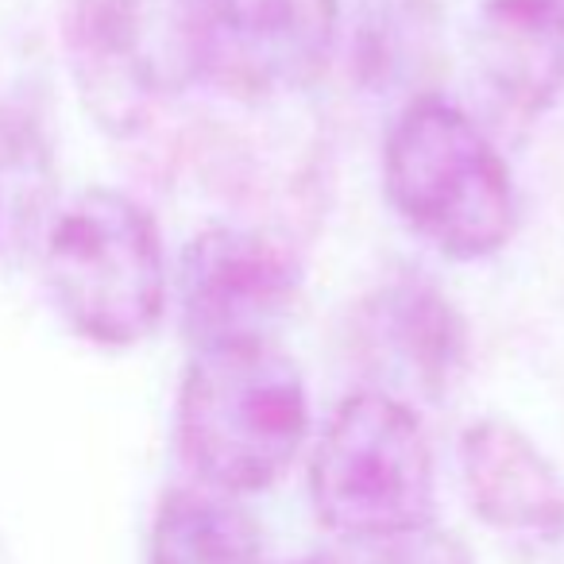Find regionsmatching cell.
I'll return each mask as SVG.
<instances>
[{
	"instance_id": "cell-1",
	"label": "cell",
	"mask_w": 564,
	"mask_h": 564,
	"mask_svg": "<svg viewBox=\"0 0 564 564\" xmlns=\"http://www.w3.org/2000/svg\"><path fill=\"white\" fill-rule=\"evenodd\" d=\"M310 433L299 364L274 345L194 352L178 387L174 437L194 484L256 495L279 484Z\"/></svg>"
},
{
	"instance_id": "cell-2",
	"label": "cell",
	"mask_w": 564,
	"mask_h": 564,
	"mask_svg": "<svg viewBox=\"0 0 564 564\" xmlns=\"http://www.w3.org/2000/svg\"><path fill=\"white\" fill-rule=\"evenodd\" d=\"M383 189L414 236L448 259H487L518 228L510 166L487 132L441 94L402 105L383 143Z\"/></svg>"
},
{
	"instance_id": "cell-3",
	"label": "cell",
	"mask_w": 564,
	"mask_h": 564,
	"mask_svg": "<svg viewBox=\"0 0 564 564\" xmlns=\"http://www.w3.org/2000/svg\"><path fill=\"white\" fill-rule=\"evenodd\" d=\"M51 302L82 340L132 348L166 314L163 236L135 197L89 186L55 205L40 232Z\"/></svg>"
},
{
	"instance_id": "cell-4",
	"label": "cell",
	"mask_w": 564,
	"mask_h": 564,
	"mask_svg": "<svg viewBox=\"0 0 564 564\" xmlns=\"http://www.w3.org/2000/svg\"><path fill=\"white\" fill-rule=\"evenodd\" d=\"M310 499L348 545L433 525L437 471L414 406L383 391L348 394L314 448Z\"/></svg>"
},
{
	"instance_id": "cell-5",
	"label": "cell",
	"mask_w": 564,
	"mask_h": 564,
	"mask_svg": "<svg viewBox=\"0 0 564 564\" xmlns=\"http://www.w3.org/2000/svg\"><path fill=\"white\" fill-rule=\"evenodd\" d=\"M186 82L236 105L314 89L340 40V0H174Z\"/></svg>"
},
{
	"instance_id": "cell-6",
	"label": "cell",
	"mask_w": 564,
	"mask_h": 564,
	"mask_svg": "<svg viewBox=\"0 0 564 564\" xmlns=\"http://www.w3.org/2000/svg\"><path fill=\"white\" fill-rule=\"evenodd\" d=\"M302 294V259L259 225H209L178 263V317L194 352L274 345Z\"/></svg>"
},
{
	"instance_id": "cell-7",
	"label": "cell",
	"mask_w": 564,
	"mask_h": 564,
	"mask_svg": "<svg viewBox=\"0 0 564 564\" xmlns=\"http://www.w3.org/2000/svg\"><path fill=\"white\" fill-rule=\"evenodd\" d=\"M63 47L82 105L109 135L143 132L186 78L174 0H63Z\"/></svg>"
},
{
	"instance_id": "cell-8",
	"label": "cell",
	"mask_w": 564,
	"mask_h": 564,
	"mask_svg": "<svg viewBox=\"0 0 564 564\" xmlns=\"http://www.w3.org/2000/svg\"><path fill=\"white\" fill-rule=\"evenodd\" d=\"M360 368L399 402H441L460 387L471 360L468 322L441 286L417 274L379 282L352 310Z\"/></svg>"
},
{
	"instance_id": "cell-9",
	"label": "cell",
	"mask_w": 564,
	"mask_h": 564,
	"mask_svg": "<svg viewBox=\"0 0 564 564\" xmlns=\"http://www.w3.org/2000/svg\"><path fill=\"white\" fill-rule=\"evenodd\" d=\"M456 460L484 525L522 541L564 538V484L525 430L507 417H479L460 433Z\"/></svg>"
},
{
	"instance_id": "cell-10",
	"label": "cell",
	"mask_w": 564,
	"mask_h": 564,
	"mask_svg": "<svg viewBox=\"0 0 564 564\" xmlns=\"http://www.w3.org/2000/svg\"><path fill=\"white\" fill-rule=\"evenodd\" d=\"M471 55L514 117H541L564 89V0H484Z\"/></svg>"
},
{
	"instance_id": "cell-11",
	"label": "cell",
	"mask_w": 564,
	"mask_h": 564,
	"mask_svg": "<svg viewBox=\"0 0 564 564\" xmlns=\"http://www.w3.org/2000/svg\"><path fill=\"white\" fill-rule=\"evenodd\" d=\"M445 20L437 0H356L352 4V78L376 101L402 105L433 94L441 70Z\"/></svg>"
},
{
	"instance_id": "cell-12",
	"label": "cell",
	"mask_w": 564,
	"mask_h": 564,
	"mask_svg": "<svg viewBox=\"0 0 564 564\" xmlns=\"http://www.w3.org/2000/svg\"><path fill=\"white\" fill-rule=\"evenodd\" d=\"M148 564H267V541L236 495L182 484L155 507Z\"/></svg>"
},
{
	"instance_id": "cell-13",
	"label": "cell",
	"mask_w": 564,
	"mask_h": 564,
	"mask_svg": "<svg viewBox=\"0 0 564 564\" xmlns=\"http://www.w3.org/2000/svg\"><path fill=\"white\" fill-rule=\"evenodd\" d=\"M356 564H471L468 549L456 541V533H445L437 525L399 533V538L364 541L352 545Z\"/></svg>"
},
{
	"instance_id": "cell-14",
	"label": "cell",
	"mask_w": 564,
	"mask_h": 564,
	"mask_svg": "<svg viewBox=\"0 0 564 564\" xmlns=\"http://www.w3.org/2000/svg\"><path fill=\"white\" fill-rule=\"evenodd\" d=\"M294 564H356L352 556H345V553H310V556H302V561H294Z\"/></svg>"
}]
</instances>
